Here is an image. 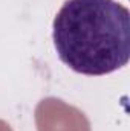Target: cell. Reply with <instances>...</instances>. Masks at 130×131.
I'll use <instances>...</instances> for the list:
<instances>
[{"label": "cell", "mask_w": 130, "mask_h": 131, "mask_svg": "<svg viewBox=\"0 0 130 131\" xmlns=\"http://www.w3.org/2000/svg\"><path fill=\"white\" fill-rule=\"evenodd\" d=\"M52 29L58 58L77 73L109 75L130 60V12L115 0H66Z\"/></svg>", "instance_id": "6da1fadb"}]
</instances>
